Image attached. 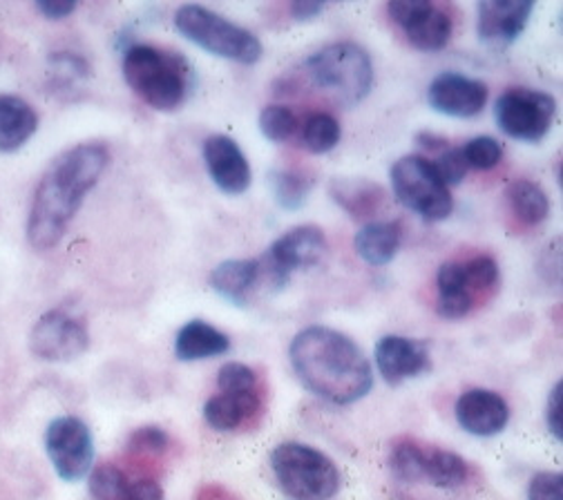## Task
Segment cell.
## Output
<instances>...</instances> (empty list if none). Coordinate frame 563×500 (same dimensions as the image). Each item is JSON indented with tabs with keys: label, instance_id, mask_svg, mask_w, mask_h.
<instances>
[{
	"label": "cell",
	"instance_id": "4316f807",
	"mask_svg": "<svg viewBox=\"0 0 563 500\" xmlns=\"http://www.w3.org/2000/svg\"><path fill=\"white\" fill-rule=\"evenodd\" d=\"M268 186L277 205H282L285 210H300L309 199L313 179L300 170L282 168L268 175Z\"/></svg>",
	"mask_w": 563,
	"mask_h": 500
},
{
	"label": "cell",
	"instance_id": "60d3db41",
	"mask_svg": "<svg viewBox=\"0 0 563 500\" xmlns=\"http://www.w3.org/2000/svg\"><path fill=\"white\" fill-rule=\"evenodd\" d=\"M324 3H311V0H298V3H291V16L300 23L313 21L324 12Z\"/></svg>",
	"mask_w": 563,
	"mask_h": 500
},
{
	"label": "cell",
	"instance_id": "5b68a950",
	"mask_svg": "<svg viewBox=\"0 0 563 500\" xmlns=\"http://www.w3.org/2000/svg\"><path fill=\"white\" fill-rule=\"evenodd\" d=\"M271 469L291 500H331L340 489L335 463L305 443H282L271 452Z\"/></svg>",
	"mask_w": 563,
	"mask_h": 500
},
{
	"label": "cell",
	"instance_id": "52a82bcc",
	"mask_svg": "<svg viewBox=\"0 0 563 500\" xmlns=\"http://www.w3.org/2000/svg\"><path fill=\"white\" fill-rule=\"evenodd\" d=\"M391 188L396 199L426 222H443L454 210V197L439 177L434 164L420 155H409L391 166Z\"/></svg>",
	"mask_w": 563,
	"mask_h": 500
},
{
	"label": "cell",
	"instance_id": "7c38bea8",
	"mask_svg": "<svg viewBox=\"0 0 563 500\" xmlns=\"http://www.w3.org/2000/svg\"><path fill=\"white\" fill-rule=\"evenodd\" d=\"M532 0H483L476 5V34L492 49H506L528 27Z\"/></svg>",
	"mask_w": 563,
	"mask_h": 500
},
{
	"label": "cell",
	"instance_id": "83f0119b",
	"mask_svg": "<svg viewBox=\"0 0 563 500\" xmlns=\"http://www.w3.org/2000/svg\"><path fill=\"white\" fill-rule=\"evenodd\" d=\"M340 123L329 112H316L307 119L302 127V143L305 148L313 155H327L331 153L340 141Z\"/></svg>",
	"mask_w": 563,
	"mask_h": 500
},
{
	"label": "cell",
	"instance_id": "4dcf8cb0",
	"mask_svg": "<svg viewBox=\"0 0 563 500\" xmlns=\"http://www.w3.org/2000/svg\"><path fill=\"white\" fill-rule=\"evenodd\" d=\"M260 130L273 143L289 141L298 130V116L287 105H266L260 114Z\"/></svg>",
	"mask_w": 563,
	"mask_h": 500
},
{
	"label": "cell",
	"instance_id": "d6986e66",
	"mask_svg": "<svg viewBox=\"0 0 563 500\" xmlns=\"http://www.w3.org/2000/svg\"><path fill=\"white\" fill-rule=\"evenodd\" d=\"M262 279L260 259H227L210 270V289L235 307H246Z\"/></svg>",
	"mask_w": 563,
	"mask_h": 500
},
{
	"label": "cell",
	"instance_id": "9c48e42d",
	"mask_svg": "<svg viewBox=\"0 0 563 500\" xmlns=\"http://www.w3.org/2000/svg\"><path fill=\"white\" fill-rule=\"evenodd\" d=\"M45 452L58 478L79 482L92 471L95 441L90 426L77 415H58L45 429Z\"/></svg>",
	"mask_w": 563,
	"mask_h": 500
},
{
	"label": "cell",
	"instance_id": "d4e9b609",
	"mask_svg": "<svg viewBox=\"0 0 563 500\" xmlns=\"http://www.w3.org/2000/svg\"><path fill=\"white\" fill-rule=\"evenodd\" d=\"M402 231L398 222H372L356 235V253L358 257L374 266H387L400 251Z\"/></svg>",
	"mask_w": 563,
	"mask_h": 500
},
{
	"label": "cell",
	"instance_id": "ac0fdd59",
	"mask_svg": "<svg viewBox=\"0 0 563 500\" xmlns=\"http://www.w3.org/2000/svg\"><path fill=\"white\" fill-rule=\"evenodd\" d=\"M329 192L331 199L354 220H372L387 203L385 188L363 177H338L329 184Z\"/></svg>",
	"mask_w": 563,
	"mask_h": 500
},
{
	"label": "cell",
	"instance_id": "603a6c76",
	"mask_svg": "<svg viewBox=\"0 0 563 500\" xmlns=\"http://www.w3.org/2000/svg\"><path fill=\"white\" fill-rule=\"evenodd\" d=\"M418 471H420V480H428L434 487L456 489L467 482L470 463L454 452L420 445Z\"/></svg>",
	"mask_w": 563,
	"mask_h": 500
},
{
	"label": "cell",
	"instance_id": "8d00e7d4",
	"mask_svg": "<svg viewBox=\"0 0 563 500\" xmlns=\"http://www.w3.org/2000/svg\"><path fill=\"white\" fill-rule=\"evenodd\" d=\"M561 474L539 471L528 485V500H561Z\"/></svg>",
	"mask_w": 563,
	"mask_h": 500
},
{
	"label": "cell",
	"instance_id": "3957f363",
	"mask_svg": "<svg viewBox=\"0 0 563 500\" xmlns=\"http://www.w3.org/2000/svg\"><path fill=\"white\" fill-rule=\"evenodd\" d=\"M190 65L177 52L153 45H132L123 56L128 88L159 112H175L190 95Z\"/></svg>",
	"mask_w": 563,
	"mask_h": 500
},
{
	"label": "cell",
	"instance_id": "d590c367",
	"mask_svg": "<svg viewBox=\"0 0 563 500\" xmlns=\"http://www.w3.org/2000/svg\"><path fill=\"white\" fill-rule=\"evenodd\" d=\"M432 164H434L439 177L443 179V184H445L448 188L463 184L465 175L470 173V166H467V162H465V157H463V151H461V148H454V146H450L448 151H443V153L437 157V162H432Z\"/></svg>",
	"mask_w": 563,
	"mask_h": 500
},
{
	"label": "cell",
	"instance_id": "ba28073f",
	"mask_svg": "<svg viewBox=\"0 0 563 500\" xmlns=\"http://www.w3.org/2000/svg\"><path fill=\"white\" fill-rule=\"evenodd\" d=\"M554 116V97L534 88H510L495 103V119L499 127L510 138L526 143H539L545 138Z\"/></svg>",
	"mask_w": 563,
	"mask_h": 500
},
{
	"label": "cell",
	"instance_id": "ffe728a7",
	"mask_svg": "<svg viewBox=\"0 0 563 500\" xmlns=\"http://www.w3.org/2000/svg\"><path fill=\"white\" fill-rule=\"evenodd\" d=\"M262 409L260 389L246 393H218L210 398L203 407L206 422L216 429V432H238L240 426L249 424L257 418Z\"/></svg>",
	"mask_w": 563,
	"mask_h": 500
},
{
	"label": "cell",
	"instance_id": "277c9868",
	"mask_svg": "<svg viewBox=\"0 0 563 500\" xmlns=\"http://www.w3.org/2000/svg\"><path fill=\"white\" fill-rule=\"evenodd\" d=\"M305 71L311 86L344 108L358 105L374 86V63L369 52L349 41L324 45L311 54L305 63Z\"/></svg>",
	"mask_w": 563,
	"mask_h": 500
},
{
	"label": "cell",
	"instance_id": "e575fe53",
	"mask_svg": "<svg viewBox=\"0 0 563 500\" xmlns=\"http://www.w3.org/2000/svg\"><path fill=\"white\" fill-rule=\"evenodd\" d=\"M218 385L220 393H246L257 389V376L251 367L242 363H229L220 369Z\"/></svg>",
	"mask_w": 563,
	"mask_h": 500
},
{
	"label": "cell",
	"instance_id": "8992f818",
	"mask_svg": "<svg viewBox=\"0 0 563 500\" xmlns=\"http://www.w3.org/2000/svg\"><path fill=\"white\" fill-rule=\"evenodd\" d=\"M175 27L208 54L240 65H255L264 52L253 32L201 5H181L175 12Z\"/></svg>",
	"mask_w": 563,
	"mask_h": 500
},
{
	"label": "cell",
	"instance_id": "2e32d148",
	"mask_svg": "<svg viewBox=\"0 0 563 500\" xmlns=\"http://www.w3.org/2000/svg\"><path fill=\"white\" fill-rule=\"evenodd\" d=\"M487 99L489 90L483 81L459 75V71H443L430 84L428 90L430 105L437 112L454 119H472L481 114L487 105Z\"/></svg>",
	"mask_w": 563,
	"mask_h": 500
},
{
	"label": "cell",
	"instance_id": "8fae6325",
	"mask_svg": "<svg viewBox=\"0 0 563 500\" xmlns=\"http://www.w3.org/2000/svg\"><path fill=\"white\" fill-rule=\"evenodd\" d=\"M389 19L405 32L411 47L420 52L443 49L454 32L452 14L430 0H394L387 5Z\"/></svg>",
	"mask_w": 563,
	"mask_h": 500
},
{
	"label": "cell",
	"instance_id": "74e56055",
	"mask_svg": "<svg viewBox=\"0 0 563 500\" xmlns=\"http://www.w3.org/2000/svg\"><path fill=\"white\" fill-rule=\"evenodd\" d=\"M125 500H164V489L153 476H136L130 480Z\"/></svg>",
	"mask_w": 563,
	"mask_h": 500
},
{
	"label": "cell",
	"instance_id": "5bb4252c",
	"mask_svg": "<svg viewBox=\"0 0 563 500\" xmlns=\"http://www.w3.org/2000/svg\"><path fill=\"white\" fill-rule=\"evenodd\" d=\"M329 253L327 235L320 226L305 224L277 237L266 255V262L285 277L300 268H313L324 262Z\"/></svg>",
	"mask_w": 563,
	"mask_h": 500
},
{
	"label": "cell",
	"instance_id": "ab89813d",
	"mask_svg": "<svg viewBox=\"0 0 563 500\" xmlns=\"http://www.w3.org/2000/svg\"><path fill=\"white\" fill-rule=\"evenodd\" d=\"M77 3H73V0H38L36 3V10L49 19V21H60V19H67L69 14L77 12Z\"/></svg>",
	"mask_w": 563,
	"mask_h": 500
},
{
	"label": "cell",
	"instance_id": "484cf974",
	"mask_svg": "<svg viewBox=\"0 0 563 500\" xmlns=\"http://www.w3.org/2000/svg\"><path fill=\"white\" fill-rule=\"evenodd\" d=\"M508 201L515 218L526 226H539L548 220L550 214V197L539 184L530 179L515 181L508 188Z\"/></svg>",
	"mask_w": 563,
	"mask_h": 500
},
{
	"label": "cell",
	"instance_id": "f1b7e54d",
	"mask_svg": "<svg viewBox=\"0 0 563 500\" xmlns=\"http://www.w3.org/2000/svg\"><path fill=\"white\" fill-rule=\"evenodd\" d=\"M130 480L132 478L121 467L112 463H103L90 471V480H88L90 496L95 500H125Z\"/></svg>",
	"mask_w": 563,
	"mask_h": 500
},
{
	"label": "cell",
	"instance_id": "cb8c5ba5",
	"mask_svg": "<svg viewBox=\"0 0 563 500\" xmlns=\"http://www.w3.org/2000/svg\"><path fill=\"white\" fill-rule=\"evenodd\" d=\"M437 311L445 320H461L472 313L474 298L467 289L463 262H445L437 273Z\"/></svg>",
	"mask_w": 563,
	"mask_h": 500
},
{
	"label": "cell",
	"instance_id": "44dd1931",
	"mask_svg": "<svg viewBox=\"0 0 563 500\" xmlns=\"http://www.w3.org/2000/svg\"><path fill=\"white\" fill-rule=\"evenodd\" d=\"M38 130L36 110L16 95H0V153H16Z\"/></svg>",
	"mask_w": 563,
	"mask_h": 500
},
{
	"label": "cell",
	"instance_id": "4fadbf2b",
	"mask_svg": "<svg viewBox=\"0 0 563 500\" xmlns=\"http://www.w3.org/2000/svg\"><path fill=\"white\" fill-rule=\"evenodd\" d=\"M376 367L387 385L398 387L432 369L430 346L413 337L385 335L376 344Z\"/></svg>",
	"mask_w": 563,
	"mask_h": 500
},
{
	"label": "cell",
	"instance_id": "7a4b0ae2",
	"mask_svg": "<svg viewBox=\"0 0 563 500\" xmlns=\"http://www.w3.org/2000/svg\"><path fill=\"white\" fill-rule=\"evenodd\" d=\"M289 357L298 380L327 402L354 404L374 387L367 355L354 340L335 329H302L289 346Z\"/></svg>",
	"mask_w": 563,
	"mask_h": 500
},
{
	"label": "cell",
	"instance_id": "9a60e30c",
	"mask_svg": "<svg viewBox=\"0 0 563 500\" xmlns=\"http://www.w3.org/2000/svg\"><path fill=\"white\" fill-rule=\"evenodd\" d=\"M201 155L210 179L224 195L238 197L249 190L253 175L238 141L227 134H210L203 141Z\"/></svg>",
	"mask_w": 563,
	"mask_h": 500
},
{
	"label": "cell",
	"instance_id": "836d02e7",
	"mask_svg": "<svg viewBox=\"0 0 563 500\" xmlns=\"http://www.w3.org/2000/svg\"><path fill=\"white\" fill-rule=\"evenodd\" d=\"M170 449V438L159 426H139L128 438V452L134 456H164Z\"/></svg>",
	"mask_w": 563,
	"mask_h": 500
},
{
	"label": "cell",
	"instance_id": "f546056e",
	"mask_svg": "<svg viewBox=\"0 0 563 500\" xmlns=\"http://www.w3.org/2000/svg\"><path fill=\"white\" fill-rule=\"evenodd\" d=\"M463 268H465L467 289H470L474 302L478 298H485L499 281V264L495 257H489V255H476V257L463 262Z\"/></svg>",
	"mask_w": 563,
	"mask_h": 500
},
{
	"label": "cell",
	"instance_id": "30bf717a",
	"mask_svg": "<svg viewBox=\"0 0 563 500\" xmlns=\"http://www.w3.org/2000/svg\"><path fill=\"white\" fill-rule=\"evenodd\" d=\"M90 346L86 322L63 309L47 311L30 333V351L45 363H73Z\"/></svg>",
	"mask_w": 563,
	"mask_h": 500
},
{
	"label": "cell",
	"instance_id": "1f68e13d",
	"mask_svg": "<svg viewBox=\"0 0 563 500\" xmlns=\"http://www.w3.org/2000/svg\"><path fill=\"white\" fill-rule=\"evenodd\" d=\"M461 151L467 166L481 173L497 168L504 159V146L495 136H476L467 141Z\"/></svg>",
	"mask_w": 563,
	"mask_h": 500
},
{
	"label": "cell",
	"instance_id": "6da1fadb",
	"mask_svg": "<svg viewBox=\"0 0 563 500\" xmlns=\"http://www.w3.org/2000/svg\"><path fill=\"white\" fill-rule=\"evenodd\" d=\"M108 164L110 151L101 141L77 143L49 164L34 190L27 218V240L34 251L58 246Z\"/></svg>",
	"mask_w": 563,
	"mask_h": 500
},
{
	"label": "cell",
	"instance_id": "d6a6232c",
	"mask_svg": "<svg viewBox=\"0 0 563 500\" xmlns=\"http://www.w3.org/2000/svg\"><path fill=\"white\" fill-rule=\"evenodd\" d=\"M418 454H420V443L405 438L394 445L389 454V469L400 482H420V471H418Z\"/></svg>",
	"mask_w": 563,
	"mask_h": 500
},
{
	"label": "cell",
	"instance_id": "7bdbcfd3",
	"mask_svg": "<svg viewBox=\"0 0 563 500\" xmlns=\"http://www.w3.org/2000/svg\"><path fill=\"white\" fill-rule=\"evenodd\" d=\"M227 491L222 487H203L197 500H224Z\"/></svg>",
	"mask_w": 563,
	"mask_h": 500
},
{
	"label": "cell",
	"instance_id": "e0dca14e",
	"mask_svg": "<svg viewBox=\"0 0 563 500\" xmlns=\"http://www.w3.org/2000/svg\"><path fill=\"white\" fill-rule=\"evenodd\" d=\"M456 420L467 434L492 438L501 434L510 420L508 402L489 389H470L456 402Z\"/></svg>",
	"mask_w": 563,
	"mask_h": 500
},
{
	"label": "cell",
	"instance_id": "b9f144b4",
	"mask_svg": "<svg viewBox=\"0 0 563 500\" xmlns=\"http://www.w3.org/2000/svg\"><path fill=\"white\" fill-rule=\"evenodd\" d=\"M416 141H418L420 148L439 153V155L450 148V141L445 136H441V134H434V132H418Z\"/></svg>",
	"mask_w": 563,
	"mask_h": 500
},
{
	"label": "cell",
	"instance_id": "7402d4cb",
	"mask_svg": "<svg viewBox=\"0 0 563 500\" xmlns=\"http://www.w3.org/2000/svg\"><path fill=\"white\" fill-rule=\"evenodd\" d=\"M229 348H231L229 335L203 320H190L179 329L175 337V355L184 363L208 360V357L229 353Z\"/></svg>",
	"mask_w": 563,
	"mask_h": 500
},
{
	"label": "cell",
	"instance_id": "f35d334b",
	"mask_svg": "<svg viewBox=\"0 0 563 500\" xmlns=\"http://www.w3.org/2000/svg\"><path fill=\"white\" fill-rule=\"evenodd\" d=\"M545 424L554 441H561V380L552 387L545 402Z\"/></svg>",
	"mask_w": 563,
	"mask_h": 500
}]
</instances>
